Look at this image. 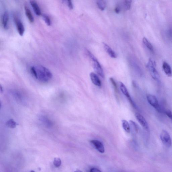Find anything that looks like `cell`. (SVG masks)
<instances>
[{"label":"cell","instance_id":"6da1fadb","mask_svg":"<svg viewBox=\"0 0 172 172\" xmlns=\"http://www.w3.org/2000/svg\"><path fill=\"white\" fill-rule=\"evenodd\" d=\"M31 72L35 79L40 81L46 82L50 81L53 77L52 74L48 68L41 65L31 67Z\"/></svg>","mask_w":172,"mask_h":172},{"label":"cell","instance_id":"7a4b0ae2","mask_svg":"<svg viewBox=\"0 0 172 172\" xmlns=\"http://www.w3.org/2000/svg\"><path fill=\"white\" fill-rule=\"evenodd\" d=\"M87 54L88 55V57L91 59L93 64L94 69L98 75L102 78L104 77V75L103 72V69L100 65L98 60L94 56L90 51L88 50H86Z\"/></svg>","mask_w":172,"mask_h":172},{"label":"cell","instance_id":"3957f363","mask_svg":"<svg viewBox=\"0 0 172 172\" xmlns=\"http://www.w3.org/2000/svg\"><path fill=\"white\" fill-rule=\"evenodd\" d=\"M156 64L151 58L149 60L147 67L152 77L156 80H159L160 76L157 71L155 68Z\"/></svg>","mask_w":172,"mask_h":172},{"label":"cell","instance_id":"277c9868","mask_svg":"<svg viewBox=\"0 0 172 172\" xmlns=\"http://www.w3.org/2000/svg\"><path fill=\"white\" fill-rule=\"evenodd\" d=\"M147 99L149 104L154 108L158 112H161V108L158 102L157 98L155 95L148 94L147 96Z\"/></svg>","mask_w":172,"mask_h":172},{"label":"cell","instance_id":"5b68a950","mask_svg":"<svg viewBox=\"0 0 172 172\" xmlns=\"http://www.w3.org/2000/svg\"><path fill=\"white\" fill-rule=\"evenodd\" d=\"M160 138L163 144L165 146L169 148L171 145V138L168 132L165 130H163L161 133Z\"/></svg>","mask_w":172,"mask_h":172},{"label":"cell","instance_id":"8992f818","mask_svg":"<svg viewBox=\"0 0 172 172\" xmlns=\"http://www.w3.org/2000/svg\"><path fill=\"white\" fill-rule=\"evenodd\" d=\"M119 86L121 91L122 93L124 94V95L125 96H126L127 98V99H128V100L131 105L134 108L137 109V106H136L135 102H133L132 99L131 95H129L128 91V90H127L126 86H125V85L121 82H119Z\"/></svg>","mask_w":172,"mask_h":172},{"label":"cell","instance_id":"52a82bcc","mask_svg":"<svg viewBox=\"0 0 172 172\" xmlns=\"http://www.w3.org/2000/svg\"><path fill=\"white\" fill-rule=\"evenodd\" d=\"M135 117L138 122L145 130L147 131H149V125L145 118L142 115L139 114H136Z\"/></svg>","mask_w":172,"mask_h":172},{"label":"cell","instance_id":"ba28073f","mask_svg":"<svg viewBox=\"0 0 172 172\" xmlns=\"http://www.w3.org/2000/svg\"><path fill=\"white\" fill-rule=\"evenodd\" d=\"M14 20L18 32L20 35L22 36L23 35L25 32V28L23 24L20 20L16 17H15Z\"/></svg>","mask_w":172,"mask_h":172},{"label":"cell","instance_id":"9c48e42d","mask_svg":"<svg viewBox=\"0 0 172 172\" xmlns=\"http://www.w3.org/2000/svg\"><path fill=\"white\" fill-rule=\"evenodd\" d=\"M91 143L95 147L97 150L101 153H103L105 152V149L104 145L102 143L97 140H91Z\"/></svg>","mask_w":172,"mask_h":172},{"label":"cell","instance_id":"30bf717a","mask_svg":"<svg viewBox=\"0 0 172 172\" xmlns=\"http://www.w3.org/2000/svg\"><path fill=\"white\" fill-rule=\"evenodd\" d=\"M39 120L42 124L47 128H51L53 126V123L52 121L46 117L42 116L40 117Z\"/></svg>","mask_w":172,"mask_h":172},{"label":"cell","instance_id":"8fae6325","mask_svg":"<svg viewBox=\"0 0 172 172\" xmlns=\"http://www.w3.org/2000/svg\"><path fill=\"white\" fill-rule=\"evenodd\" d=\"M90 77L91 81L94 84L98 87L101 86V81L95 74L93 72H91L90 74Z\"/></svg>","mask_w":172,"mask_h":172},{"label":"cell","instance_id":"7c38bea8","mask_svg":"<svg viewBox=\"0 0 172 172\" xmlns=\"http://www.w3.org/2000/svg\"><path fill=\"white\" fill-rule=\"evenodd\" d=\"M163 70L168 77H171L172 76V70L170 66L166 62H164L163 64Z\"/></svg>","mask_w":172,"mask_h":172},{"label":"cell","instance_id":"4fadbf2b","mask_svg":"<svg viewBox=\"0 0 172 172\" xmlns=\"http://www.w3.org/2000/svg\"><path fill=\"white\" fill-rule=\"evenodd\" d=\"M31 5L34 10L35 14L37 15H41V9H40L37 2L35 1H30Z\"/></svg>","mask_w":172,"mask_h":172},{"label":"cell","instance_id":"5bb4252c","mask_svg":"<svg viewBox=\"0 0 172 172\" xmlns=\"http://www.w3.org/2000/svg\"><path fill=\"white\" fill-rule=\"evenodd\" d=\"M105 50L108 54L110 56V57L112 58H116L117 57V55L114 52L109 46L105 43H102Z\"/></svg>","mask_w":172,"mask_h":172},{"label":"cell","instance_id":"9a60e30c","mask_svg":"<svg viewBox=\"0 0 172 172\" xmlns=\"http://www.w3.org/2000/svg\"><path fill=\"white\" fill-rule=\"evenodd\" d=\"M9 20V15L7 12H5L4 13L2 17V24L3 27L6 29L8 28V24Z\"/></svg>","mask_w":172,"mask_h":172},{"label":"cell","instance_id":"2e32d148","mask_svg":"<svg viewBox=\"0 0 172 172\" xmlns=\"http://www.w3.org/2000/svg\"><path fill=\"white\" fill-rule=\"evenodd\" d=\"M24 8L26 16L27 17L29 21L31 23H33L34 21V18L28 6H25Z\"/></svg>","mask_w":172,"mask_h":172},{"label":"cell","instance_id":"e0dca14e","mask_svg":"<svg viewBox=\"0 0 172 172\" xmlns=\"http://www.w3.org/2000/svg\"><path fill=\"white\" fill-rule=\"evenodd\" d=\"M122 124L124 130L127 133H130L131 128L129 123L126 120H123L122 121Z\"/></svg>","mask_w":172,"mask_h":172},{"label":"cell","instance_id":"ac0fdd59","mask_svg":"<svg viewBox=\"0 0 172 172\" xmlns=\"http://www.w3.org/2000/svg\"><path fill=\"white\" fill-rule=\"evenodd\" d=\"M143 41L145 46H146L149 50L151 51V52H153V46L152 45L150 42L148 40L146 37H144L143 38Z\"/></svg>","mask_w":172,"mask_h":172},{"label":"cell","instance_id":"d6986e66","mask_svg":"<svg viewBox=\"0 0 172 172\" xmlns=\"http://www.w3.org/2000/svg\"><path fill=\"white\" fill-rule=\"evenodd\" d=\"M6 126L10 128H14L16 127L18 124L13 119H11L8 120L6 122Z\"/></svg>","mask_w":172,"mask_h":172},{"label":"cell","instance_id":"ffe728a7","mask_svg":"<svg viewBox=\"0 0 172 172\" xmlns=\"http://www.w3.org/2000/svg\"><path fill=\"white\" fill-rule=\"evenodd\" d=\"M97 6L102 11L105 10L106 6L105 1H98L97 2Z\"/></svg>","mask_w":172,"mask_h":172},{"label":"cell","instance_id":"44dd1931","mask_svg":"<svg viewBox=\"0 0 172 172\" xmlns=\"http://www.w3.org/2000/svg\"><path fill=\"white\" fill-rule=\"evenodd\" d=\"M44 21L48 26H50L51 25V21L50 18L48 15L46 14H43L42 15Z\"/></svg>","mask_w":172,"mask_h":172},{"label":"cell","instance_id":"7402d4cb","mask_svg":"<svg viewBox=\"0 0 172 172\" xmlns=\"http://www.w3.org/2000/svg\"><path fill=\"white\" fill-rule=\"evenodd\" d=\"M61 164L62 161L60 159L57 158H55L54 161H53V164L55 167H59L61 166Z\"/></svg>","mask_w":172,"mask_h":172},{"label":"cell","instance_id":"603a6c76","mask_svg":"<svg viewBox=\"0 0 172 172\" xmlns=\"http://www.w3.org/2000/svg\"><path fill=\"white\" fill-rule=\"evenodd\" d=\"M110 82L111 83V84H112V85L114 88V89L115 91H116V92H117L118 89L117 85V83H116V82L115 81V80H114V79L112 77H111L110 78Z\"/></svg>","mask_w":172,"mask_h":172},{"label":"cell","instance_id":"cb8c5ba5","mask_svg":"<svg viewBox=\"0 0 172 172\" xmlns=\"http://www.w3.org/2000/svg\"><path fill=\"white\" fill-rule=\"evenodd\" d=\"M131 1H125L124 5L127 10H129L131 8Z\"/></svg>","mask_w":172,"mask_h":172},{"label":"cell","instance_id":"d4e9b609","mask_svg":"<svg viewBox=\"0 0 172 172\" xmlns=\"http://www.w3.org/2000/svg\"><path fill=\"white\" fill-rule=\"evenodd\" d=\"M165 112L167 117L171 119L172 122V112L170 110H165Z\"/></svg>","mask_w":172,"mask_h":172},{"label":"cell","instance_id":"484cf974","mask_svg":"<svg viewBox=\"0 0 172 172\" xmlns=\"http://www.w3.org/2000/svg\"><path fill=\"white\" fill-rule=\"evenodd\" d=\"M129 122H130V124L135 129V130L138 131V127L137 124L135 123V122L131 120L129 121Z\"/></svg>","mask_w":172,"mask_h":172},{"label":"cell","instance_id":"4316f807","mask_svg":"<svg viewBox=\"0 0 172 172\" xmlns=\"http://www.w3.org/2000/svg\"><path fill=\"white\" fill-rule=\"evenodd\" d=\"M67 2L69 8L71 10L73 9V5L72 1L69 0L67 1Z\"/></svg>","mask_w":172,"mask_h":172},{"label":"cell","instance_id":"83f0119b","mask_svg":"<svg viewBox=\"0 0 172 172\" xmlns=\"http://www.w3.org/2000/svg\"><path fill=\"white\" fill-rule=\"evenodd\" d=\"M90 172H102L100 170L96 168H92L90 169Z\"/></svg>","mask_w":172,"mask_h":172},{"label":"cell","instance_id":"f1b7e54d","mask_svg":"<svg viewBox=\"0 0 172 172\" xmlns=\"http://www.w3.org/2000/svg\"><path fill=\"white\" fill-rule=\"evenodd\" d=\"M115 11L116 13H117V14H118V13H119L120 9L119 6H117V7L115 8Z\"/></svg>","mask_w":172,"mask_h":172},{"label":"cell","instance_id":"f546056e","mask_svg":"<svg viewBox=\"0 0 172 172\" xmlns=\"http://www.w3.org/2000/svg\"><path fill=\"white\" fill-rule=\"evenodd\" d=\"M3 88H2V86H1V93H2V92H3Z\"/></svg>","mask_w":172,"mask_h":172},{"label":"cell","instance_id":"4dcf8cb0","mask_svg":"<svg viewBox=\"0 0 172 172\" xmlns=\"http://www.w3.org/2000/svg\"><path fill=\"white\" fill-rule=\"evenodd\" d=\"M74 172H83L82 171H81L80 170L77 169V170H76Z\"/></svg>","mask_w":172,"mask_h":172},{"label":"cell","instance_id":"1f68e13d","mask_svg":"<svg viewBox=\"0 0 172 172\" xmlns=\"http://www.w3.org/2000/svg\"><path fill=\"white\" fill-rule=\"evenodd\" d=\"M30 172H35L34 171H31Z\"/></svg>","mask_w":172,"mask_h":172}]
</instances>
